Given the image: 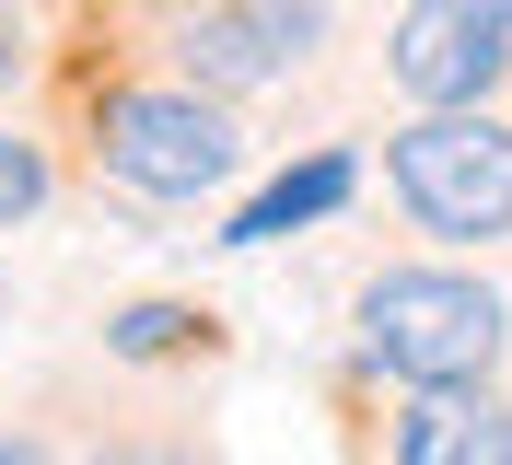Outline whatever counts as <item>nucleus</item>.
<instances>
[{
    "mask_svg": "<svg viewBox=\"0 0 512 465\" xmlns=\"http://www.w3.org/2000/svg\"><path fill=\"white\" fill-rule=\"evenodd\" d=\"M350 349L396 396H419V384H501L512 303L478 268H454V256H408V268H373L350 291Z\"/></svg>",
    "mask_w": 512,
    "mask_h": 465,
    "instance_id": "1",
    "label": "nucleus"
},
{
    "mask_svg": "<svg viewBox=\"0 0 512 465\" xmlns=\"http://www.w3.org/2000/svg\"><path fill=\"white\" fill-rule=\"evenodd\" d=\"M82 140H94V175L128 210H198L245 175V117L222 93H198L187 70L175 82H105L82 105Z\"/></svg>",
    "mask_w": 512,
    "mask_h": 465,
    "instance_id": "2",
    "label": "nucleus"
},
{
    "mask_svg": "<svg viewBox=\"0 0 512 465\" xmlns=\"http://www.w3.org/2000/svg\"><path fill=\"white\" fill-rule=\"evenodd\" d=\"M384 186H396L408 233L454 256L512 245V117L501 105H408L384 140Z\"/></svg>",
    "mask_w": 512,
    "mask_h": 465,
    "instance_id": "3",
    "label": "nucleus"
},
{
    "mask_svg": "<svg viewBox=\"0 0 512 465\" xmlns=\"http://www.w3.org/2000/svg\"><path fill=\"white\" fill-rule=\"evenodd\" d=\"M326 35H338L326 0H187L175 70H187L198 93L245 105V93H268V82H303V70L326 59Z\"/></svg>",
    "mask_w": 512,
    "mask_h": 465,
    "instance_id": "4",
    "label": "nucleus"
},
{
    "mask_svg": "<svg viewBox=\"0 0 512 465\" xmlns=\"http://www.w3.org/2000/svg\"><path fill=\"white\" fill-rule=\"evenodd\" d=\"M384 82L396 105H489L512 82V0H396Z\"/></svg>",
    "mask_w": 512,
    "mask_h": 465,
    "instance_id": "5",
    "label": "nucleus"
},
{
    "mask_svg": "<svg viewBox=\"0 0 512 465\" xmlns=\"http://www.w3.org/2000/svg\"><path fill=\"white\" fill-rule=\"evenodd\" d=\"M384 465H512V396L501 384H419V396H396Z\"/></svg>",
    "mask_w": 512,
    "mask_h": 465,
    "instance_id": "6",
    "label": "nucleus"
},
{
    "mask_svg": "<svg viewBox=\"0 0 512 465\" xmlns=\"http://www.w3.org/2000/svg\"><path fill=\"white\" fill-rule=\"evenodd\" d=\"M350 198H361V163H350V152H303V163H280V175L222 221V245H291V233L338 221Z\"/></svg>",
    "mask_w": 512,
    "mask_h": 465,
    "instance_id": "7",
    "label": "nucleus"
},
{
    "mask_svg": "<svg viewBox=\"0 0 512 465\" xmlns=\"http://www.w3.org/2000/svg\"><path fill=\"white\" fill-rule=\"evenodd\" d=\"M198 349H210L198 303H117L105 314V361H198Z\"/></svg>",
    "mask_w": 512,
    "mask_h": 465,
    "instance_id": "8",
    "label": "nucleus"
},
{
    "mask_svg": "<svg viewBox=\"0 0 512 465\" xmlns=\"http://www.w3.org/2000/svg\"><path fill=\"white\" fill-rule=\"evenodd\" d=\"M47 198H59V163H47V140L0 128V233H12V221H35Z\"/></svg>",
    "mask_w": 512,
    "mask_h": 465,
    "instance_id": "9",
    "label": "nucleus"
},
{
    "mask_svg": "<svg viewBox=\"0 0 512 465\" xmlns=\"http://www.w3.org/2000/svg\"><path fill=\"white\" fill-rule=\"evenodd\" d=\"M82 465H210V442H187V431H128V442H94Z\"/></svg>",
    "mask_w": 512,
    "mask_h": 465,
    "instance_id": "10",
    "label": "nucleus"
},
{
    "mask_svg": "<svg viewBox=\"0 0 512 465\" xmlns=\"http://www.w3.org/2000/svg\"><path fill=\"white\" fill-rule=\"evenodd\" d=\"M24 70H35V12L0 0V93H24Z\"/></svg>",
    "mask_w": 512,
    "mask_h": 465,
    "instance_id": "11",
    "label": "nucleus"
},
{
    "mask_svg": "<svg viewBox=\"0 0 512 465\" xmlns=\"http://www.w3.org/2000/svg\"><path fill=\"white\" fill-rule=\"evenodd\" d=\"M0 465H59V454H47L35 431H0Z\"/></svg>",
    "mask_w": 512,
    "mask_h": 465,
    "instance_id": "12",
    "label": "nucleus"
},
{
    "mask_svg": "<svg viewBox=\"0 0 512 465\" xmlns=\"http://www.w3.org/2000/svg\"><path fill=\"white\" fill-rule=\"evenodd\" d=\"M12 303H24V291H12V279H0V326H12Z\"/></svg>",
    "mask_w": 512,
    "mask_h": 465,
    "instance_id": "13",
    "label": "nucleus"
}]
</instances>
